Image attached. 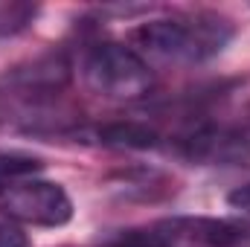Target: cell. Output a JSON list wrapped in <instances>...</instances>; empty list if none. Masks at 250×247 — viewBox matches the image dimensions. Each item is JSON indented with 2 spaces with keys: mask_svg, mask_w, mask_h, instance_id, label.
Segmentation results:
<instances>
[{
  "mask_svg": "<svg viewBox=\"0 0 250 247\" xmlns=\"http://www.w3.org/2000/svg\"><path fill=\"white\" fill-rule=\"evenodd\" d=\"M0 212L18 224L62 227L73 218V201L59 184L29 175L0 184Z\"/></svg>",
  "mask_w": 250,
  "mask_h": 247,
  "instance_id": "obj_3",
  "label": "cell"
},
{
  "mask_svg": "<svg viewBox=\"0 0 250 247\" xmlns=\"http://www.w3.org/2000/svg\"><path fill=\"white\" fill-rule=\"evenodd\" d=\"M38 15V6L21 0H0V38L23 32Z\"/></svg>",
  "mask_w": 250,
  "mask_h": 247,
  "instance_id": "obj_7",
  "label": "cell"
},
{
  "mask_svg": "<svg viewBox=\"0 0 250 247\" xmlns=\"http://www.w3.org/2000/svg\"><path fill=\"white\" fill-rule=\"evenodd\" d=\"M96 140L114 148H154L160 137L143 123H108L96 128Z\"/></svg>",
  "mask_w": 250,
  "mask_h": 247,
  "instance_id": "obj_6",
  "label": "cell"
},
{
  "mask_svg": "<svg viewBox=\"0 0 250 247\" xmlns=\"http://www.w3.org/2000/svg\"><path fill=\"white\" fill-rule=\"evenodd\" d=\"M70 82V62L50 53V56H38L32 62L21 64L15 70L6 73V93L23 96V99H53L59 96Z\"/></svg>",
  "mask_w": 250,
  "mask_h": 247,
  "instance_id": "obj_5",
  "label": "cell"
},
{
  "mask_svg": "<svg viewBox=\"0 0 250 247\" xmlns=\"http://www.w3.org/2000/svg\"><path fill=\"white\" fill-rule=\"evenodd\" d=\"M0 247H29V239L12 221H0Z\"/></svg>",
  "mask_w": 250,
  "mask_h": 247,
  "instance_id": "obj_9",
  "label": "cell"
},
{
  "mask_svg": "<svg viewBox=\"0 0 250 247\" xmlns=\"http://www.w3.org/2000/svg\"><path fill=\"white\" fill-rule=\"evenodd\" d=\"M84 82L93 93L114 102H137L151 93L154 73L148 62L134 50L117 41L93 44L82 62Z\"/></svg>",
  "mask_w": 250,
  "mask_h": 247,
  "instance_id": "obj_2",
  "label": "cell"
},
{
  "mask_svg": "<svg viewBox=\"0 0 250 247\" xmlns=\"http://www.w3.org/2000/svg\"><path fill=\"white\" fill-rule=\"evenodd\" d=\"M134 50L146 59L178 64H198L218 56L233 41L230 18L218 12H189V15H169L140 23L131 32Z\"/></svg>",
  "mask_w": 250,
  "mask_h": 247,
  "instance_id": "obj_1",
  "label": "cell"
},
{
  "mask_svg": "<svg viewBox=\"0 0 250 247\" xmlns=\"http://www.w3.org/2000/svg\"><path fill=\"white\" fill-rule=\"evenodd\" d=\"M181 157L201 166H233L250 160V125L207 123L178 140Z\"/></svg>",
  "mask_w": 250,
  "mask_h": 247,
  "instance_id": "obj_4",
  "label": "cell"
},
{
  "mask_svg": "<svg viewBox=\"0 0 250 247\" xmlns=\"http://www.w3.org/2000/svg\"><path fill=\"white\" fill-rule=\"evenodd\" d=\"M6 114H9V108H6V90H0V125L6 120Z\"/></svg>",
  "mask_w": 250,
  "mask_h": 247,
  "instance_id": "obj_11",
  "label": "cell"
},
{
  "mask_svg": "<svg viewBox=\"0 0 250 247\" xmlns=\"http://www.w3.org/2000/svg\"><path fill=\"white\" fill-rule=\"evenodd\" d=\"M44 169V163L26 151H3L0 148V184L18 181V178H29L38 175Z\"/></svg>",
  "mask_w": 250,
  "mask_h": 247,
  "instance_id": "obj_8",
  "label": "cell"
},
{
  "mask_svg": "<svg viewBox=\"0 0 250 247\" xmlns=\"http://www.w3.org/2000/svg\"><path fill=\"white\" fill-rule=\"evenodd\" d=\"M227 204H230L233 209H242V212H250V184L239 186V189H233V192L227 195Z\"/></svg>",
  "mask_w": 250,
  "mask_h": 247,
  "instance_id": "obj_10",
  "label": "cell"
}]
</instances>
